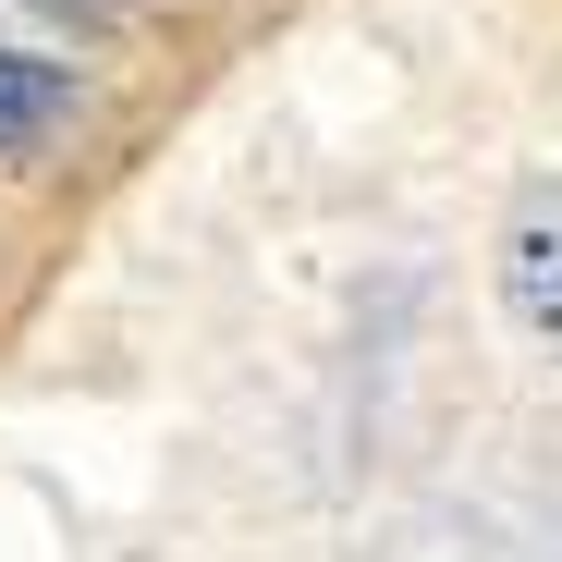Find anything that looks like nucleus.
<instances>
[{
  "label": "nucleus",
  "mask_w": 562,
  "mask_h": 562,
  "mask_svg": "<svg viewBox=\"0 0 562 562\" xmlns=\"http://www.w3.org/2000/svg\"><path fill=\"white\" fill-rule=\"evenodd\" d=\"M37 13H74V25H99V13H111V0H37Z\"/></svg>",
  "instance_id": "3"
},
{
  "label": "nucleus",
  "mask_w": 562,
  "mask_h": 562,
  "mask_svg": "<svg viewBox=\"0 0 562 562\" xmlns=\"http://www.w3.org/2000/svg\"><path fill=\"white\" fill-rule=\"evenodd\" d=\"M49 123H74V61L0 49V147H37Z\"/></svg>",
  "instance_id": "1"
},
{
  "label": "nucleus",
  "mask_w": 562,
  "mask_h": 562,
  "mask_svg": "<svg viewBox=\"0 0 562 562\" xmlns=\"http://www.w3.org/2000/svg\"><path fill=\"white\" fill-rule=\"evenodd\" d=\"M514 318H538V330H562V221H526L514 233Z\"/></svg>",
  "instance_id": "2"
}]
</instances>
